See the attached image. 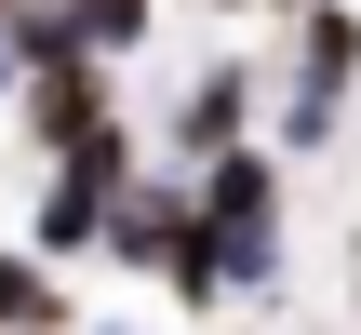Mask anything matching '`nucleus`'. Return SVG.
Segmentation results:
<instances>
[{"label": "nucleus", "instance_id": "obj_2", "mask_svg": "<svg viewBox=\"0 0 361 335\" xmlns=\"http://www.w3.org/2000/svg\"><path fill=\"white\" fill-rule=\"evenodd\" d=\"M94 121H121V67L107 54H67V67H27L13 81V134L54 161V148H80Z\"/></svg>", "mask_w": 361, "mask_h": 335}, {"label": "nucleus", "instance_id": "obj_9", "mask_svg": "<svg viewBox=\"0 0 361 335\" xmlns=\"http://www.w3.org/2000/svg\"><path fill=\"white\" fill-rule=\"evenodd\" d=\"M188 335H241V322H188Z\"/></svg>", "mask_w": 361, "mask_h": 335}, {"label": "nucleus", "instance_id": "obj_3", "mask_svg": "<svg viewBox=\"0 0 361 335\" xmlns=\"http://www.w3.org/2000/svg\"><path fill=\"white\" fill-rule=\"evenodd\" d=\"M174 228H188V161H134L121 175V201H107V269H134V282H161V255H174Z\"/></svg>", "mask_w": 361, "mask_h": 335}, {"label": "nucleus", "instance_id": "obj_7", "mask_svg": "<svg viewBox=\"0 0 361 335\" xmlns=\"http://www.w3.org/2000/svg\"><path fill=\"white\" fill-rule=\"evenodd\" d=\"M80 335H147V322H121V309H94V322H80Z\"/></svg>", "mask_w": 361, "mask_h": 335}, {"label": "nucleus", "instance_id": "obj_10", "mask_svg": "<svg viewBox=\"0 0 361 335\" xmlns=\"http://www.w3.org/2000/svg\"><path fill=\"white\" fill-rule=\"evenodd\" d=\"M0 13H13V0H0Z\"/></svg>", "mask_w": 361, "mask_h": 335}, {"label": "nucleus", "instance_id": "obj_5", "mask_svg": "<svg viewBox=\"0 0 361 335\" xmlns=\"http://www.w3.org/2000/svg\"><path fill=\"white\" fill-rule=\"evenodd\" d=\"M67 13H80V54H107V67H134L161 40V0H67Z\"/></svg>", "mask_w": 361, "mask_h": 335}, {"label": "nucleus", "instance_id": "obj_1", "mask_svg": "<svg viewBox=\"0 0 361 335\" xmlns=\"http://www.w3.org/2000/svg\"><path fill=\"white\" fill-rule=\"evenodd\" d=\"M241 134H268V67L255 54H201L174 81V107H161V161H214Z\"/></svg>", "mask_w": 361, "mask_h": 335}, {"label": "nucleus", "instance_id": "obj_6", "mask_svg": "<svg viewBox=\"0 0 361 335\" xmlns=\"http://www.w3.org/2000/svg\"><path fill=\"white\" fill-rule=\"evenodd\" d=\"M0 40H13V67H67V54H80V13H67V0H13Z\"/></svg>", "mask_w": 361, "mask_h": 335}, {"label": "nucleus", "instance_id": "obj_4", "mask_svg": "<svg viewBox=\"0 0 361 335\" xmlns=\"http://www.w3.org/2000/svg\"><path fill=\"white\" fill-rule=\"evenodd\" d=\"M0 335H80V295L40 242H0Z\"/></svg>", "mask_w": 361, "mask_h": 335}, {"label": "nucleus", "instance_id": "obj_8", "mask_svg": "<svg viewBox=\"0 0 361 335\" xmlns=\"http://www.w3.org/2000/svg\"><path fill=\"white\" fill-rule=\"evenodd\" d=\"M13 81H27V67H13V40H0V107H13Z\"/></svg>", "mask_w": 361, "mask_h": 335}]
</instances>
